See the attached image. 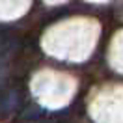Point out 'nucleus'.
Here are the masks:
<instances>
[{
  "label": "nucleus",
  "instance_id": "nucleus-2",
  "mask_svg": "<svg viewBox=\"0 0 123 123\" xmlns=\"http://www.w3.org/2000/svg\"><path fill=\"white\" fill-rule=\"evenodd\" d=\"M37 117H39L37 108H26L23 112V119H26V121H34V119H37Z\"/></svg>",
  "mask_w": 123,
  "mask_h": 123
},
{
  "label": "nucleus",
  "instance_id": "nucleus-1",
  "mask_svg": "<svg viewBox=\"0 0 123 123\" xmlns=\"http://www.w3.org/2000/svg\"><path fill=\"white\" fill-rule=\"evenodd\" d=\"M21 93L17 92V90H11L8 92L2 99H0V117H4L6 114H11V112H15L17 108L21 106Z\"/></svg>",
  "mask_w": 123,
  "mask_h": 123
},
{
  "label": "nucleus",
  "instance_id": "nucleus-3",
  "mask_svg": "<svg viewBox=\"0 0 123 123\" xmlns=\"http://www.w3.org/2000/svg\"><path fill=\"white\" fill-rule=\"evenodd\" d=\"M4 90H6V75H4L2 69H0V95L4 93Z\"/></svg>",
  "mask_w": 123,
  "mask_h": 123
}]
</instances>
